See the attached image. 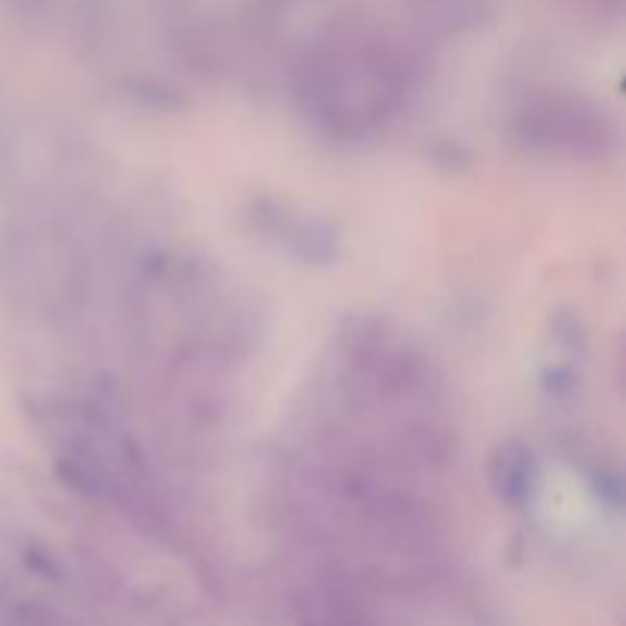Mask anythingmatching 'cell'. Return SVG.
Wrapping results in <instances>:
<instances>
[]
</instances>
